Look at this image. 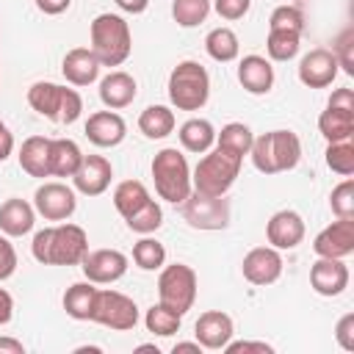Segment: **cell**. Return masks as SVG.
<instances>
[{
    "mask_svg": "<svg viewBox=\"0 0 354 354\" xmlns=\"http://www.w3.org/2000/svg\"><path fill=\"white\" fill-rule=\"evenodd\" d=\"M30 252L41 266H80L88 254V235L77 224L44 227L33 235Z\"/></svg>",
    "mask_w": 354,
    "mask_h": 354,
    "instance_id": "obj_1",
    "label": "cell"
},
{
    "mask_svg": "<svg viewBox=\"0 0 354 354\" xmlns=\"http://www.w3.org/2000/svg\"><path fill=\"white\" fill-rule=\"evenodd\" d=\"M252 163L263 174H279L299 163L301 158V141L293 130H271L252 141Z\"/></svg>",
    "mask_w": 354,
    "mask_h": 354,
    "instance_id": "obj_2",
    "label": "cell"
},
{
    "mask_svg": "<svg viewBox=\"0 0 354 354\" xmlns=\"http://www.w3.org/2000/svg\"><path fill=\"white\" fill-rule=\"evenodd\" d=\"M130 25L119 14H100L91 22V53L102 66H122L130 58Z\"/></svg>",
    "mask_w": 354,
    "mask_h": 354,
    "instance_id": "obj_3",
    "label": "cell"
},
{
    "mask_svg": "<svg viewBox=\"0 0 354 354\" xmlns=\"http://www.w3.org/2000/svg\"><path fill=\"white\" fill-rule=\"evenodd\" d=\"M241 163H243L241 155H232L221 147L207 149V155L196 163V169L191 174V188L199 194H207V196H224L232 188V183L238 180Z\"/></svg>",
    "mask_w": 354,
    "mask_h": 354,
    "instance_id": "obj_4",
    "label": "cell"
},
{
    "mask_svg": "<svg viewBox=\"0 0 354 354\" xmlns=\"http://www.w3.org/2000/svg\"><path fill=\"white\" fill-rule=\"evenodd\" d=\"M152 180H155L158 196L171 205L185 202V196L194 191L188 160L177 147H166L152 158Z\"/></svg>",
    "mask_w": 354,
    "mask_h": 354,
    "instance_id": "obj_5",
    "label": "cell"
},
{
    "mask_svg": "<svg viewBox=\"0 0 354 354\" xmlns=\"http://www.w3.org/2000/svg\"><path fill=\"white\" fill-rule=\"evenodd\" d=\"M210 97V75L199 61H180L169 75V100L177 111H199Z\"/></svg>",
    "mask_w": 354,
    "mask_h": 354,
    "instance_id": "obj_6",
    "label": "cell"
},
{
    "mask_svg": "<svg viewBox=\"0 0 354 354\" xmlns=\"http://www.w3.org/2000/svg\"><path fill=\"white\" fill-rule=\"evenodd\" d=\"M158 299L169 310L185 315L196 301V271L185 263L163 266L158 277Z\"/></svg>",
    "mask_w": 354,
    "mask_h": 354,
    "instance_id": "obj_7",
    "label": "cell"
},
{
    "mask_svg": "<svg viewBox=\"0 0 354 354\" xmlns=\"http://www.w3.org/2000/svg\"><path fill=\"white\" fill-rule=\"evenodd\" d=\"M183 218L194 230H224L230 224V199L224 196H207L199 191H191L185 202H180Z\"/></svg>",
    "mask_w": 354,
    "mask_h": 354,
    "instance_id": "obj_8",
    "label": "cell"
},
{
    "mask_svg": "<svg viewBox=\"0 0 354 354\" xmlns=\"http://www.w3.org/2000/svg\"><path fill=\"white\" fill-rule=\"evenodd\" d=\"M91 321L102 324L108 329H116V332H127L138 324V307L130 296H124L119 290H97Z\"/></svg>",
    "mask_w": 354,
    "mask_h": 354,
    "instance_id": "obj_9",
    "label": "cell"
},
{
    "mask_svg": "<svg viewBox=\"0 0 354 354\" xmlns=\"http://www.w3.org/2000/svg\"><path fill=\"white\" fill-rule=\"evenodd\" d=\"M33 207L47 221H66L75 213L77 199H75V191L69 185H64V183H44L33 194Z\"/></svg>",
    "mask_w": 354,
    "mask_h": 354,
    "instance_id": "obj_10",
    "label": "cell"
},
{
    "mask_svg": "<svg viewBox=\"0 0 354 354\" xmlns=\"http://www.w3.org/2000/svg\"><path fill=\"white\" fill-rule=\"evenodd\" d=\"M83 274L88 282L94 285H111L116 279L124 277L127 271V254H122L119 249H94L83 257L80 263Z\"/></svg>",
    "mask_w": 354,
    "mask_h": 354,
    "instance_id": "obj_11",
    "label": "cell"
},
{
    "mask_svg": "<svg viewBox=\"0 0 354 354\" xmlns=\"http://www.w3.org/2000/svg\"><path fill=\"white\" fill-rule=\"evenodd\" d=\"M313 252L318 257H348L354 252V218H337L324 227L313 241Z\"/></svg>",
    "mask_w": 354,
    "mask_h": 354,
    "instance_id": "obj_12",
    "label": "cell"
},
{
    "mask_svg": "<svg viewBox=\"0 0 354 354\" xmlns=\"http://www.w3.org/2000/svg\"><path fill=\"white\" fill-rule=\"evenodd\" d=\"M335 77H337V58L326 47H315L299 61V80L307 88H326L332 86Z\"/></svg>",
    "mask_w": 354,
    "mask_h": 354,
    "instance_id": "obj_13",
    "label": "cell"
},
{
    "mask_svg": "<svg viewBox=\"0 0 354 354\" xmlns=\"http://www.w3.org/2000/svg\"><path fill=\"white\" fill-rule=\"evenodd\" d=\"M111 177H113V166L108 158L102 155H83L77 171L72 174V183L80 194L86 196H100L108 191L111 185Z\"/></svg>",
    "mask_w": 354,
    "mask_h": 354,
    "instance_id": "obj_14",
    "label": "cell"
},
{
    "mask_svg": "<svg viewBox=\"0 0 354 354\" xmlns=\"http://www.w3.org/2000/svg\"><path fill=\"white\" fill-rule=\"evenodd\" d=\"M241 271L252 285H271L282 274V254L274 246H257V249L246 252Z\"/></svg>",
    "mask_w": 354,
    "mask_h": 354,
    "instance_id": "obj_15",
    "label": "cell"
},
{
    "mask_svg": "<svg viewBox=\"0 0 354 354\" xmlns=\"http://www.w3.org/2000/svg\"><path fill=\"white\" fill-rule=\"evenodd\" d=\"M194 335H196V340H199L202 348L221 351V348L232 340L235 324H232V318H230L227 313H221V310H207V313H202V315L196 318Z\"/></svg>",
    "mask_w": 354,
    "mask_h": 354,
    "instance_id": "obj_16",
    "label": "cell"
},
{
    "mask_svg": "<svg viewBox=\"0 0 354 354\" xmlns=\"http://www.w3.org/2000/svg\"><path fill=\"white\" fill-rule=\"evenodd\" d=\"M310 285L321 296H340L348 288V266L340 257H318L310 268Z\"/></svg>",
    "mask_w": 354,
    "mask_h": 354,
    "instance_id": "obj_17",
    "label": "cell"
},
{
    "mask_svg": "<svg viewBox=\"0 0 354 354\" xmlns=\"http://www.w3.org/2000/svg\"><path fill=\"white\" fill-rule=\"evenodd\" d=\"M266 238L274 249H296L304 241V218L296 210H277L266 224Z\"/></svg>",
    "mask_w": 354,
    "mask_h": 354,
    "instance_id": "obj_18",
    "label": "cell"
},
{
    "mask_svg": "<svg viewBox=\"0 0 354 354\" xmlns=\"http://www.w3.org/2000/svg\"><path fill=\"white\" fill-rule=\"evenodd\" d=\"M124 136H127V124L116 111H97L86 119V138L94 147H102V149L116 147L124 141Z\"/></svg>",
    "mask_w": 354,
    "mask_h": 354,
    "instance_id": "obj_19",
    "label": "cell"
},
{
    "mask_svg": "<svg viewBox=\"0 0 354 354\" xmlns=\"http://www.w3.org/2000/svg\"><path fill=\"white\" fill-rule=\"evenodd\" d=\"M100 61L97 55L91 53V47H72L66 55H64V64H61V72L64 77L72 83V86H91L100 75Z\"/></svg>",
    "mask_w": 354,
    "mask_h": 354,
    "instance_id": "obj_20",
    "label": "cell"
},
{
    "mask_svg": "<svg viewBox=\"0 0 354 354\" xmlns=\"http://www.w3.org/2000/svg\"><path fill=\"white\" fill-rule=\"evenodd\" d=\"M238 80L249 94H268L274 86V66L263 55H243L238 64Z\"/></svg>",
    "mask_w": 354,
    "mask_h": 354,
    "instance_id": "obj_21",
    "label": "cell"
},
{
    "mask_svg": "<svg viewBox=\"0 0 354 354\" xmlns=\"http://www.w3.org/2000/svg\"><path fill=\"white\" fill-rule=\"evenodd\" d=\"M33 221H36V207L28 205L25 199L11 196L0 205V230H3V235L22 238L33 230Z\"/></svg>",
    "mask_w": 354,
    "mask_h": 354,
    "instance_id": "obj_22",
    "label": "cell"
},
{
    "mask_svg": "<svg viewBox=\"0 0 354 354\" xmlns=\"http://www.w3.org/2000/svg\"><path fill=\"white\" fill-rule=\"evenodd\" d=\"M138 94V86H136V77L127 75V72H111L102 77L100 83V100L105 108L111 111H119V108H127Z\"/></svg>",
    "mask_w": 354,
    "mask_h": 354,
    "instance_id": "obj_23",
    "label": "cell"
},
{
    "mask_svg": "<svg viewBox=\"0 0 354 354\" xmlns=\"http://www.w3.org/2000/svg\"><path fill=\"white\" fill-rule=\"evenodd\" d=\"M50 144L53 138L44 136H30L19 147V166L30 177H50Z\"/></svg>",
    "mask_w": 354,
    "mask_h": 354,
    "instance_id": "obj_24",
    "label": "cell"
},
{
    "mask_svg": "<svg viewBox=\"0 0 354 354\" xmlns=\"http://www.w3.org/2000/svg\"><path fill=\"white\" fill-rule=\"evenodd\" d=\"M61 97H64V86L58 83H50V80H39L28 88V105L44 116V119H53L58 122V108H61Z\"/></svg>",
    "mask_w": 354,
    "mask_h": 354,
    "instance_id": "obj_25",
    "label": "cell"
},
{
    "mask_svg": "<svg viewBox=\"0 0 354 354\" xmlns=\"http://www.w3.org/2000/svg\"><path fill=\"white\" fill-rule=\"evenodd\" d=\"M80 160H83V152L72 138H53L50 144V174L53 177H72Z\"/></svg>",
    "mask_w": 354,
    "mask_h": 354,
    "instance_id": "obj_26",
    "label": "cell"
},
{
    "mask_svg": "<svg viewBox=\"0 0 354 354\" xmlns=\"http://www.w3.org/2000/svg\"><path fill=\"white\" fill-rule=\"evenodd\" d=\"M94 301H97V288L94 282H75L66 288L64 293V310L69 318L75 321H91V313H94Z\"/></svg>",
    "mask_w": 354,
    "mask_h": 354,
    "instance_id": "obj_27",
    "label": "cell"
},
{
    "mask_svg": "<svg viewBox=\"0 0 354 354\" xmlns=\"http://www.w3.org/2000/svg\"><path fill=\"white\" fill-rule=\"evenodd\" d=\"M180 144L183 149L188 152H196V155H205L213 144H216V127L207 122V119H188L180 124Z\"/></svg>",
    "mask_w": 354,
    "mask_h": 354,
    "instance_id": "obj_28",
    "label": "cell"
},
{
    "mask_svg": "<svg viewBox=\"0 0 354 354\" xmlns=\"http://www.w3.org/2000/svg\"><path fill=\"white\" fill-rule=\"evenodd\" d=\"M318 130L329 144L348 141L354 136V111H337L326 105V111L318 116Z\"/></svg>",
    "mask_w": 354,
    "mask_h": 354,
    "instance_id": "obj_29",
    "label": "cell"
},
{
    "mask_svg": "<svg viewBox=\"0 0 354 354\" xmlns=\"http://www.w3.org/2000/svg\"><path fill=\"white\" fill-rule=\"evenodd\" d=\"M205 50H207V55H210L213 61L230 64V61L238 58L241 44H238L235 30H230V28H213V30L205 36Z\"/></svg>",
    "mask_w": 354,
    "mask_h": 354,
    "instance_id": "obj_30",
    "label": "cell"
},
{
    "mask_svg": "<svg viewBox=\"0 0 354 354\" xmlns=\"http://www.w3.org/2000/svg\"><path fill=\"white\" fill-rule=\"evenodd\" d=\"M138 130L147 138H166L174 130V113L166 105H147L138 116Z\"/></svg>",
    "mask_w": 354,
    "mask_h": 354,
    "instance_id": "obj_31",
    "label": "cell"
},
{
    "mask_svg": "<svg viewBox=\"0 0 354 354\" xmlns=\"http://www.w3.org/2000/svg\"><path fill=\"white\" fill-rule=\"evenodd\" d=\"M252 141H254V136L243 122H230L221 127V133H216V147H221L232 155H241V158L249 155Z\"/></svg>",
    "mask_w": 354,
    "mask_h": 354,
    "instance_id": "obj_32",
    "label": "cell"
},
{
    "mask_svg": "<svg viewBox=\"0 0 354 354\" xmlns=\"http://www.w3.org/2000/svg\"><path fill=\"white\" fill-rule=\"evenodd\" d=\"M147 199H149V191H147V185L138 183V180H124V183H119L116 191H113V207H116L124 218H127L130 213H136Z\"/></svg>",
    "mask_w": 354,
    "mask_h": 354,
    "instance_id": "obj_33",
    "label": "cell"
},
{
    "mask_svg": "<svg viewBox=\"0 0 354 354\" xmlns=\"http://www.w3.org/2000/svg\"><path fill=\"white\" fill-rule=\"evenodd\" d=\"M144 324H147V332H152V335H158V337H171L174 332H180L183 315L158 301V304H152V307L147 310Z\"/></svg>",
    "mask_w": 354,
    "mask_h": 354,
    "instance_id": "obj_34",
    "label": "cell"
},
{
    "mask_svg": "<svg viewBox=\"0 0 354 354\" xmlns=\"http://www.w3.org/2000/svg\"><path fill=\"white\" fill-rule=\"evenodd\" d=\"M299 41H301V33L268 28L266 53H268L271 61H290V58H296V53H299Z\"/></svg>",
    "mask_w": 354,
    "mask_h": 354,
    "instance_id": "obj_35",
    "label": "cell"
},
{
    "mask_svg": "<svg viewBox=\"0 0 354 354\" xmlns=\"http://www.w3.org/2000/svg\"><path fill=\"white\" fill-rule=\"evenodd\" d=\"M133 263L138 266V268H144V271H158V268H163L166 266V249H163V243L160 241H155V238H141L136 246H133Z\"/></svg>",
    "mask_w": 354,
    "mask_h": 354,
    "instance_id": "obj_36",
    "label": "cell"
},
{
    "mask_svg": "<svg viewBox=\"0 0 354 354\" xmlns=\"http://www.w3.org/2000/svg\"><path fill=\"white\" fill-rule=\"evenodd\" d=\"M127 227L133 230V232H138V235H149V232H155L160 224H163V210H160V205L155 202V199H147L136 213H130L127 218Z\"/></svg>",
    "mask_w": 354,
    "mask_h": 354,
    "instance_id": "obj_37",
    "label": "cell"
},
{
    "mask_svg": "<svg viewBox=\"0 0 354 354\" xmlns=\"http://www.w3.org/2000/svg\"><path fill=\"white\" fill-rule=\"evenodd\" d=\"M210 14V0H174L171 17L180 28H196Z\"/></svg>",
    "mask_w": 354,
    "mask_h": 354,
    "instance_id": "obj_38",
    "label": "cell"
},
{
    "mask_svg": "<svg viewBox=\"0 0 354 354\" xmlns=\"http://www.w3.org/2000/svg\"><path fill=\"white\" fill-rule=\"evenodd\" d=\"M326 166L340 177L354 174V144H351V138L348 141H332L326 147Z\"/></svg>",
    "mask_w": 354,
    "mask_h": 354,
    "instance_id": "obj_39",
    "label": "cell"
},
{
    "mask_svg": "<svg viewBox=\"0 0 354 354\" xmlns=\"http://www.w3.org/2000/svg\"><path fill=\"white\" fill-rule=\"evenodd\" d=\"M329 207L337 218H354V180L351 177H346L340 185L332 188Z\"/></svg>",
    "mask_w": 354,
    "mask_h": 354,
    "instance_id": "obj_40",
    "label": "cell"
},
{
    "mask_svg": "<svg viewBox=\"0 0 354 354\" xmlns=\"http://www.w3.org/2000/svg\"><path fill=\"white\" fill-rule=\"evenodd\" d=\"M268 28L301 33V30H304V14H301V8H296V6H277V8L271 11Z\"/></svg>",
    "mask_w": 354,
    "mask_h": 354,
    "instance_id": "obj_41",
    "label": "cell"
},
{
    "mask_svg": "<svg viewBox=\"0 0 354 354\" xmlns=\"http://www.w3.org/2000/svg\"><path fill=\"white\" fill-rule=\"evenodd\" d=\"M80 113H83V97L75 88L64 86V97H61V108H58V122L61 124H72V122H77Z\"/></svg>",
    "mask_w": 354,
    "mask_h": 354,
    "instance_id": "obj_42",
    "label": "cell"
},
{
    "mask_svg": "<svg viewBox=\"0 0 354 354\" xmlns=\"http://www.w3.org/2000/svg\"><path fill=\"white\" fill-rule=\"evenodd\" d=\"M249 6H252V0H216V3H213L216 14H218L221 19H230V22L246 17Z\"/></svg>",
    "mask_w": 354,
    "mask_h": 354,
    "instance_id": "obj_43",
    "label": "cell"
},
{
    "mask_svg": "<svg viewBox=\"0 0 354 354\" xmlns=\"http://www.w3.org/2000/svg\"><path fill=\"white\" fill-rule=\"evenodd\" d=\"M17 271V249L11 246L8 235H0V282Z\"/></svg>",
    "mask_w": 354,
    "mask_h": 354,
    "instance_id": "obj_44",
    "label": "cell"
},
{
    "mask_svg": "<svg viewBox=\"0 0 354 354\" xmlns=\"http://www.w3.org/2000/svg\"><path fill=\"white\" fill-rule=\"evenodd\" d=\"M351 41H354V33L351 30H346L340 39H337V50H332L335 53V58H337V66H343L348 75H354V58H351Z\"/></svg>",
    "mask_w": 354,
    "mask_h": 354,
    "instance_id": "obj_45",
    "label": "cell"
},
{
    "mask_svg": "<svg viewBox=\"0 0 354 354\" xmlns=\"http://www.w3.org/2000/svg\"><path fill=\"white\" fill-rule=\"evenodd\" d=\"M335 337H337V343H340L346 351H354V315H351V313L337 321Z\"/></svg>",
    "mask_w": 354,
    "mask_h": 354,
    "instance_id": "obj_46",
    "label": "cell"
},
{
    "mask_svg": "<svg viewBox=\"0 0 354 354\" xmlns=\"http://www.w3.org/2000/svg\"><path fill=\"white\" fill-rule=\"evenodd\" d=\"M221 351H227V354H238V351H260V354H271L274 348L268 346V343H263V340H238V343H227Z\"/></svg>",
    "mask_w": 354,
    "mask_h": 354,
    "instance_id": "obj_47",
    "label": "cell"
},
{
    "mask_svg": "<svg viewBox=\"0 0 354 354\" xmlns=\"http://www.w3.org/2000/svg\"><path fill=\"white\" fill-rule=\"evenodd\" d=\"M326 105L337 108V111H354V91L351 88H335Z\"/></svg>",
    "mask_w": 354,
    "mask_h": 354,
    "instance_id": "obj_48",
    "label": "cell"
},
{
    "mask_svg": "<svg viewBox=\"0 0 354 354\" xmlns=\"http://www.w3.org/2000/svg\"><path fill=\"white\" fill-rule=\"evenodd\" d=\"M33 3H36V8H39L41 14H50V17L64 14V11L72 6V0H33Z\"/></svg>",
    "mask_w": 354,
    "mask_h": 354,
    "instance_id": "obj_49",
    "label": "cell"
},
{
    "mask_svg": "<svg viewBox=\"0 0 354 354\" xmlns=\"http://www.w3.org/2000/svg\"><path fill=\"white\" fill-rule=\"evenodd\" d=\"M11 315H14V299H11V293L6 288H0V326L8 324Z\"/></svg>",
    "mask_w": 354,
    "mask_h": 354,
    "instance_id": "obj_50",
    "label": "cell"
},
{
    "mask_svg": "<svg viewBox=\"0 0 354 354\" xmlns=\"http://www.w3.org/2000/svg\"><path fill=\"white\" fill-rule=\"evenodd\" d=\"M11 152H14V136H11V130H8L6 124H0V163H3Z\"/></svg>",
    "mask_w": 354,
    "mask_h": 354,
    "instance_id": "obj_51",
    "label": "cell"
},
{
    "mask_svg": "<svg viewBox=\"0 0 354 354\" xmlns=\"http://www.w3.org/2000/svg\"><path fill=\"white\" fill-rule=\"evenodd\" d=\"M0 354H25V346H22V340L0 337Z\"/></svg>",
    "mask_w": 354,
    "mask_h": 354,
    "instance_id": "obj_52",
    "label": "cell"
},
{
    "mask_svg": "<svg viewBox=\"0 0 354 354\" xmlns=\"http://www.w3.org/2000/svg\"><path fill=\"white\" fill-rule=\"evenodd\" d=\"M116 6L122 11H127V14H141V11H147L149 0H116Z\"/></svg>",
    "mask_w": 354,
    "mask_h": 354,
    "instance_id": "obj_53",
    "label": "cell"
},
{
    "mask_svg": "<svg viewBox=\"0 0 354 354\" xmlns=\"http://www.w3.org/2000/svg\"><path fill=\"white\" fill-rule=\"evenodd\" d=\"M171 351H174V354H180V351H196V354H199V351H202V346H199V340H196V343H174V348H171Z\"/></svg>",
    "mask_w": 354,
    "mask_h": 354,
    "instance_id": "obj_54",
    "label": "cell"
},
{
    "mask_svg": "<svg viewBox=\"0 0 354 354\" xmlns=\"http://www.w3.org/2000/svg\"><path fill=\"white\" fill-rule=\"evenodd\" d=\"M138 351H155V354H160L158 346H138Z\"/></svg>",
    "mask_w": 354,
    "mask_h": 354,
    "instance_id": "obj_55",
    "label": "cell"
},
{
    "mask_svg": "<svg viewBox=\"0 0 354 354\" xmlns=\"http://www.w3.org/2000/svg\"><path fill=\"white\" fill-rule=\"evenodd\" d=\"M0 124H3V122H0Z\"/></svg>",
    "mask_w": 354,
    "mask_h": 354,
    "instance_id": "obj_56",
    "label": "cell"
}]
</instances>
